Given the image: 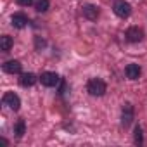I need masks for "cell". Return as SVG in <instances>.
Wrapping results in <instances>:
<instances>
[{
    "label": "cell",
    "mask_w": 147,
    "mask_h": 147,
    "mask_svg": "<svg viewBox=\"0 0 147 147\" xmlns=\"http://www.w3.org/2000/svg\"><path fill=\"white\" fill-rule=\"evenodd\" d=\"M35 7H36L38 12H45V11L49 9V0H36Z\"/></svg>",
    "instance_id": "5bb4252c"
},
{
    "label": "cell",
    "mask_w": 147,
    "mask_h": 147,
    "mask_svg": "<svg viewBox=\"0 0 147 147\" xmlns=\"http://www.w3.org/2000/svg\"><path fill=\"white\" fill-rule=\"evenodd\" d=\"M24 131H26V125H24V121H23V119H19V121L16 123V126H14V133L21 138V137L24 135Z\"/></svg>",
    "instance_id": "4fadbf2b"
},
{
    "label": "cell",
    "mask_w": 147,
    "mask_h": 147,
    "mask_svg": "<svg viewBox=\"0 0 147 147\" xmlns=\"http://www.w3.org/2000/svg\"><path fill=\"white\" fill-rule=\"evenodd\" d=\"M4 104L9 106L12 111H19V107H21V100H19V97L14 92H7L4 95Z\"/></svg>",
    "instance_id": "3957f363"
},
{
    "label": "cell",
    "mask_w": 147,
    "mask_h": 147,
    "mask_svg": "<svg viewBox=\"0 0 147 147\" xmlns=\"http://www.w3.org/2000/svg\"><path fill=\"white\" fill-rule=\"evenodd\" d=\"M0 49H2L4 52L11 50V49H12V38L7 36V35H4L2 38H0Z\"/></svg>",
    "instance_id": "7c38bea8"
},
{
    "label": "cell",
    "mask_w": 147,
    "mask_h": 147,
    "mask_svg": "<svg viewBox=\"0 0 147 147\" xmlns=\"http://www.w3.org/2000/svg\"><path fill=\"white\" fill-rule=\"evenodd\" d=\"M35 82H36V76L33 73H24V75H21V78H19V83L23 87H31Z\"/></svg>",
    "instance_id": "30bf717a"
},
{
    "label": "cell",
    "mask_w": 147,
    "mask_h": 147,
    "mask_svg": "<svg viewBox=\"0 0 147 147\" xmlns=\"http://www.w3.org/2000/svg\"><path fill=\"white\" fill-rule=\"evenodd\" d=\"M26 23H28V19L24 14H14L12 16V26L14 28H24Z\"/></svg>",
    "instance_id": "8fae6325"
},
{
    "label": "cell",
    "mask_w": 147,
    "mask_h": 147,
    "mask_svg": "<svg viewBox=\"0 0 147 147\" xmlns=\"http://www.w3.org/2000/svg\"><path fill=\"white\" fill-rule=\"evenodd\" d=\"M126 76L130 80H137L140 76V67H138V64H128L126 66Z\"/></svg>",
    "instance_id": "9c48e42d"
},
{
    "label": "cell",
    "mask_w": 147,
    "mask_h": 147,
    "mask_svg": "<svg viewBox=\"0 0 147 147\" xmlns=\"http://www.w3.org/2000/svg\"><path fill=\"white\" fill-rule=\"evenodd\" d=\"M87 90L90 95L94 97H100L106 94V83L100 80V78H92L88 83H87Z\"/></svg>",
    "instance_id": "6da1fadb"
},
{
    "label": "cell",
    "mask_w": 147,
    "mask_h": 147,
    "mask_svg": "<svg viewBox=\"0 0 147 147\" xmlns=\"http://www.w3.org/2000/svg\"><path fill=\"white\" fill-rule=\"evenodd\" d=\"M114 14L116 16H119V18H128L130 14H131V7H130V4L128 2H116L114 4Z\"/></svg>",
    "instance_id": "277c9868"
},
{
    "label": "cell",
    "mask_w": 147,
    "mask_h": 147,
    "mask_svg": "<svg viewBox=\"0 0 147 147\" xmlns=\"http://www.w3.org/2000/svg\"><path fill=\"white\" fill-rule=\"evenodd\" d=\"M40 82H42V85H45V87H55V85L59 83V76H57V73L45 71V73H42Z\"/></svg>",
    "instance_id": "7a4b0ae2"
},
{
    "label": "cell",
    "mask_w": 147,
    "mask_h": 147,
    "mask_svg": "<svg viewBox=\"0 0 147 147\" xmlns=\"http://www.w3.org/2000/svg\"><path fill=\"white\" fill-rule=\"evenodd\" d=\"M16 2H18L19 5H23V7H28V5L33 4V0H16Z\"/></svg>",
    "instance_id": "2e32d148"
},
{
    "label": "cell",
    "mask_w": 147,
    "mask_h": 147,
    "mask_svg": "<svg viewBox=\"0 0 147 147\" xmlns=\"http://www.w3.org/2000/svg\"><path fill=\"white\" fill-rule=\"evenodd\" d=\"M4 71L11 73V75H18V73H21V62L19 61H7L4 64Z\"/></svg>",
    "instance_id": "8992f818"
},
{
    "label": "cell",
    "mask_w": 147,
    "mask_h": 147,
    "mask_svg": "<svg viewBox=\"0 0 147 147\" xmlns=\"http://www.w3.org/2000/svg\"><path fill=\"white\" fill-rule=\"evenodd\" d=\"M83 16L87 18V19H90V21H94V19H97V16H99V9L95 7V5H83Z\"/></svg>",
    "instance_id": "52a82bcc"
},
{
    "label": "cell",
    "mask_w": 147,
    "mask_h": 147,
    "mask_svg": "<svg viewBox=\"0 0 147 147\" xmlns=\"http://www.w3.org/2000/svg\"><path fill=\"white\" fill-rule=\"evenodd\" d=\"M135 142H137V144L142 142V128H140V126L135 128Z\"/></svg>",
    "instance_id": "9a60e30c"
},
{
    "label": "cell",
    "mask_w": 147,
    "mask_h": 147,
    "mask_svg": "<svg viewBox=\"0 0 147 147\" xmlns=\"http://www.w3.org/2000/svg\"><path fill=\"white\" fill-rule=\"evenodd\" d=\"M43 45H45V42L40 40V38H36V49H40V47H43Z\"/></svg>",
    "instance_id": "e0dca14e"
},
{
    "label": "cell",
    "mask_w": 147,
    "mask_h": 147,
    "mask_svg": "<svg viewBox=\"0 0 147 147\" xmlns=\"http://www.w3.org/2000/svg\"><path fill=\"white\" fill-rule=\"evenodd\" d=\"M142 38H144V31H142L140 28L131 26V28H128V30H126V40H128V42L137 43V42H140Z\"/></svg>",
    "instance_id": "5b68a950"
},
{
    "label": "cell",
    "mask_w": 147,
    "mask_h": 147,
    "mask_svg": "<svg viewBox=\"0 0 147 147\" xmlns=\"http://www.w3.org/2000/svg\"><path fill=\"white\" fill-rule=\"evenodd\" d=\"M131 119H133V107L130 104H125V107H123V125L128 126L131 123Z\"/></svg>",
    "instance_id": "ba28073f"
}]
</instances>
